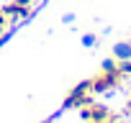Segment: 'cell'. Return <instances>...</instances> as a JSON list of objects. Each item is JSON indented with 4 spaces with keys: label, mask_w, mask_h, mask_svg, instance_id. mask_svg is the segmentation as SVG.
<instances>
[{
    "label": "cell",
    "mask_w": 131,
    "mask_h": 123,
    "mask_svg": "<svg viewBox=\"0 0 131 123\" xmlns=\"http://www.w3.org/2000/svg\"><path fill=\"white\" fill-rule=\"evenodd\" d=\"M88 92H90V80H88V82H80V85L67 95V100H64V108H82V105H90L93 97H90Z\"/></svg>",
    "instance_id": "cell-1"
},
{
    "label": "cell",
    "mask_w": 131,
    "mask_h": 123,
    "mask_svg": "<svg viewBox=\"0 0 131 123\" xmlns=\"http://www.w3.org/2000/svg\"><path fill=\"white\" fill-rule=\"evenodd\" d=\"M121 72L118 69H111V72H103L100 77H95V80H90V92H105V90H111V87H116L118 82H121Z\"/></svg>",
    "instance_id": "cell-2"
},
{
    "label": "cell",
    "mask_w": 131,
    "mask_h": 123,
    "mask_svg": "<svg viewBox=\"0 0 131 123\" xmlns=\"http://www.w3.org/2000/svg\"><path fill=\"white\" fill-rule=\"evenodd\" d=\"M31 13V5H21V3H16V0H13V3H8L5 8H3V16L10 21V23H16L18 18H26Z\"/></svg>",
    "instance_id": "cell-3"
},
{
    "label": "cell",
    "mask_w": 131,
    "mask_h": 123,
    "mask_svg": "<svg viewBox=\"0 0 131 123\" xmlns=\"http://www.w3.org/2000/svg\"><path fill=\"white\" fill-rule=\"evenodd\" d=\"M113 56H116L118 61L131 59V44H128V41H118V44L113 46Z\"/></svg>",
    "instance_id": "cell-4"
},
{
    "label": "cell",
    "mask_w": 131,
    "mask_h": 123,
    "mask_svg": "<svg viewBox=\"0 0 131 123\" xmlns=\"http://www.w3.org/2000/svg\"><path fill=\"white\" fill-rule=\"evenodd\" d=\"M118 72L126 77V75H131V59H123L121 64H118Z\"/></svg>",
    "instance_id": "cell-5"
},
{
    "label": "cell",
    "mask_w": 131,
    "mask_h": 123,
    "mask_svg": "<svg viewBox=\"0 0 131 123\" xmlns=\"http://www.w3.org/2000/svg\"><path fill=\"white\" fill-rule=\"evenodd\" d=\"M111 69H118L116 59H105V61H103V72H111Z\"/></svg>",
    "instance_id": "cell-6"
},
{
    "label": "cell",
    "mask_w": 131,
    "mask_h": 123,
    "mask_svg": "<svg viewBox=\"0 0 131 123\" xmlns=\"http://www.w3.org/2000/svg\"><path fill=\"white\" fill-rule=\"evenodd\" d=\"M82 44H85V46H93V44H95V36H93V33H88V36L82 39Z\"/></svg>",
    "instance_id": "cell-7"
},
{
    "label": "cell",
    "mask_w": 131,
    "mask_h": 123,
    "mask_svg": "<svg viewBox=\"0 0 131 123\" xmlns=\"http://www.w3.org/2000/svg\"><path fill=\"white\" fill-rule=\"evenodd\" d=\"M88 123H118V120H116V115H111V118H105V120H88Z\"/></svg>",
    "instance_id": "cell-8"
},
{
    "label": "cell",
    "mask_w": 131,
    "mask_h": 123,
    "mask_svg": "<svg viewBox=\"0 0 131 123\" xmlns=\"http://www.w3.org/2000/svg\"><path fill=\"white\" fill-rule=\"evenodd\" d=\"M16 3H21V5H31V0H16Z\"/></svg>",
    "instance_id": "cell-9"
},
{
    "label": "cell",
    "mask_w": 131,
    "mask_h": 123,
    "mask_svg": "<svg viewBox=\"0 0 131 123\" xmlns=\"http://www.w3.org/2000/svg\"><path fill=\"white\" fill-rule=\"evenodd\" d=\"M3 33H5V26H3V23H0V39H3Z\"/></svg>",
    "instance_id": "cell-10"
},
{
    "label": "cell",
    "mask_w": 131,
    "mask_h": 123,
    "mask_svg": "<svg viewBox=\"0 0 131 123\" xmlns=\"http://www.w3.org/2000/svg\"><path fill=\"white\" fill-rule=\"evenodd\" d=\"M0 23H3V26H5V16H3V10H0Z\"/></svg>",
    "instance_id": "cell-11"
}]
</instances>
